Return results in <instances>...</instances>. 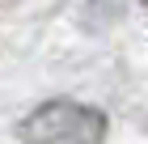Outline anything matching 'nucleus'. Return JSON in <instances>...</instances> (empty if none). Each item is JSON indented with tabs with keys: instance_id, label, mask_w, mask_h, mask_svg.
Masks as SVG:
<instances>
[{
	"instance_id": "obj_1",
	"label": "nucleus",
	"mask_w": 148,
	"mask_h": 144,
	"mask_svg": "<svg viewBox=\"0 0 148 144\" xmlns=\"http://www.w3.org/2000/svg\"><path fill=\"white\" fill-rule=\"evenodd\" d=\"M17 140L21 144H102L106 114L97 106L55 98V102H42L38 110L25 114V123L17 127Z\"/></svg>"
},
{
	"instance_id": "obj_2",
	"label": "nucleus",
	"mask_w": 148,
	"mask_h": 144,
	"mask_svg": "<svg viewBox=\"0 0 148 144\" xmlns=\"http://www.w3.org/2000/svg\"><path fill=\"white\" fill-rule=\"evenodd\" d=\"M144 4H148V0H144Z\"/></svg>"
}]
</instances>
